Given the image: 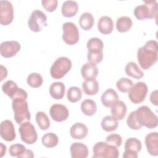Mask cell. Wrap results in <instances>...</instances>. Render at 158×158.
<instances>
[{
    "instance_id": "obj_35",
    "label": "cell",
    "mask_w": 158,
    "mask_h": 158,
    "mask_svg": "<svg viewBox=\"0 0 158 158\" xmlns=\"http://www.w3.org/2000/svg\"><path fill=\"white\" fill-rule=\"evenodd\" d=\"M27 82L30 87L33 88H37L42 85L43 82V78L40 73L36 72H33L28 75L27 78Z\"/></svg>"
},
{
    "instance_id": "obj_28",
    "label": "cell",
    "mask_w": 158,
    "mask_h": 158,
    "mask_svg": "<svg viewBox=\"0 0 158 158\" xmlns=\"http://www.w3.org/2000/svg\"><path fill=\"white\" fill-rule=\"evenodd\" d=\"M132 25V20L128 16H121L117 19L116 29L120 33H125L129 31Z\"/></svg>"
},
{
    "instance_id": "obj_13",
    "label": "cell",
    "mask_w": 158,
    "mask_h": 158,
    "mask_svg": "<svg viewBox=\"0 0 158 158\" xmlns=\"http://www.w3.org/2000/svg\"><path fill=\"white\" fill-rule=\"evenodd\" d=\"M20 44L17 41H6L1 44L0 52L5 58L14 57L20 50Z\"/></svg>"
},
{
    "instance_id": "obj_4",
    "label": "cell",
    "mask_w": 158,
    "mask_h": 158,
    "mask_svg": "<svg viewBox=\"0 0 158 158\" xmlns=\"http://www.w3.org/2000/svg\"><path fill=\"white\" fill-rule=\"evenodd\" d=\"M157 2L155 0L144 1L143 4L138 5L134 9L133 13L135 17L139 20L146 19L155 18L157 14Z\"/></svg>"
},
{
    "instance_id": "obj_20",
    "label": "cell",
    "mask_w": 158,
    "mask_h": 158,
    "mask_svg": "<svg viewBox=\"0 0 158 158\" xmlns=\"http://www.w3.org/2000/svg\"><path fill=\"white\" fill-rule=\"evenodd\" d=\"M118 96L117 92L112 88H109L106 90L101 97L102 105L106 107H111L117 101H118Z\"/></svg>"
},
{
    "instance_id": "obj_41",
    "label": "cell",
    "mask_w": 158,
    "mask_h": 158,
    "mask_svg": "<svg viewBox=\"0 0 158 158\" xmlns=\"http://www.w3.org/2000/svg\"><path fill=\"white\" fill-rule=\"evenodd\" d=\"M127 124L130 128L135 130H139L142 127L136 120L135 111H132L129 114L127 119Z\"/></svg>"
},
{
    "instance_id": "obj_7",
    "label": "cell",
    "mask_w": 158,
    "mask_h": 158,
    "mask_svg": "<svg viewBox=\"0 0 158 158\" xmlns=\"http://www.w3.org/2000/svg\"><path fill=\"white\" fill-rule=\"evenodd\" d=\"M47 25V17L43 11L36 9L31 12L28 20V26L30 30L40 32Z\"/></svg>"
},
{
    "instance_id": "obj_18",
    "label": "cell",
    "mask_w": 158,
    "mask_h": 158,
    "mask_svg": "<svg viewBox=\"0 0 158 158\" xmlns=\"http://www.w3.org/2000/svg\"><path fill=\"white\" fill-rule=\"evenodd\" d=\"M88 133V129L86 125L81 122L74 123L70 129V134L72 138L82 139L85 138Z\"/></svg>"
},
{
    "instance_id": "obj_16",
    "label": "cell",
    "mask_w": 158,
    "mask_h": 158,
    "mask_svg": "<svg viewBox=\"0 0 158 158\" xmlns=\"http://www.w3.org/2000/svg\"><path fill=\"white\" fill-rule=\"evenodd\" d=\"M144 142L148 153L153 156H158V133L157 132L148 133L145 137Z\"/></svg>"
},
{
    "instance_id": "obj_15",
    "label": "cell",
    "mask_w": 158,
    "mask_h": 158,
    "mask_svg": "<svg viewBox=\"0 0 158 158\" xmlns=\"http://www.w3.org/2000/svg\"><path fill=\"white\" fill-rule=\"evenodd\" d=\"M0 135L2 139L8 142L12 141L15 139L16 133L12 121L5 120L1 123Z\"/></svg>"
},
{
    "instance_id": "obj_32",
    "label": "cell",
    "mask_w": 158,
    "mask_h": 158,
    "mask_svg": "<svg viewBox=\"0 0 158 158\" xmlns=\"http://www.w3.org/2000/svg\"><path fill=\"white\" fill-rule=\"evenodd\" d=\"M41 142L44 146L48 148H52L57 145L59 143V138L55 133L49 132L44 134L43 136Z\"/></svg>"
},
{
    "instance_id": "obj_22",
    "label": "cell",
    "mask_w": 158,
    "mask_h": 158,
    "mask_svg": "<svg viewBox=\"0 0 158 158\" xmlns=\"http://www.w3.org/2000/svg\"><path fill=\"white\" fill-rule=\"evenodd\" d=\"M98 68L96 64L87 62L81 68V74L85 80L96 79L98 75Z\"/></svg>"
},
{
    "instance_id": "obj_3",
    "label": "cell",
    "mask_w": 158,
    "mask_h": 158,
    "mask_svg": "<svg viewBox=\"0 0 158 158\" xmlns=\"http://www.w3.org/2000/svg\"><path fill=\"white\" fill-rule=\"evenodd\" d=\"M135 112L136 120L141 126L149 129L157 127L158 123L157 117L148 106H140Z\"/></svg>"
},
{
    "instance_id": "obj_9",
    "label": "cell",
    "mask_w": 158,
    "mask_h": 158,
    "mask_svg": "<svg viewBox=\"0 0 158 158\" xmlns=\"http://www.w3.org/2000/svg\"><path fill=\"white\" fill-rule=\"evenodd\" d=\"M62 40L68 45H74L80 39L79 30L77 25L71 22H67L62 25Z\"/></svg>"
},
{
    "instance_id": "obj_33",
    "label": "cell",
    "mask_w": 158,
    "mask_h": 158,
    "mask_svg": "<svg viewBox=\"0 0 158 158\" xmlns=\"http://www.w3.org/2000/svg\"><path fill=\"white\" fill-rule=\"evenodd\" d=\"M1 88L3 93L12 99L19 88L13 80H7L2 84Z\"/></svg>"
},
{
    "instance_id": "obj_26",
    "label": "cell",
    "mask_w": 158,
    "mask_h": 158,
    "mask_svg": "<svg viewBox=\"0 0 158 158\" xmlns=\"http://www.w3.org/2000/svg\"><path fill=\"white\" fill-rule=\"evenodd\" d=\"M101 125L104 131L110 132L117 130L118 126V122L113 115H106L102 119Z\"/></svg>"
},
{
    "instance_id": "obj_23",
    "label": "cell",
    "mask_w": 158,
    "mask_h": 158,
    "mask_svg": "<svg viewBox=\"0 0 158 158\" xmlns=\"http://www.w3.org/2000/svg\"><path fill=\"white\" fill-rule=\"evenodd\" d=\"M65 86L64 83L59 81V82H54L52 83L49 89V94L51 96L57 100L61 99L64 98L65 95Z\"/></svg>"
},
{
    "instance_id": "obj_5",
    "label": "cell",
    "mask_w": 158,
    "mask_h": 158,
    "mask_svg": "<svg viewBox=\"0 0 158 158\" xmlns=\"http://www.w3.org/2000/svg\"><path fill=\"white\" fill-rule=\"evenodd\" d=\"M71 68L72 62L69 58L64 56L58 57L51 67V76L54 79H60L70 70Z\"/></svg>"
},
{
    "instance_id": "obj_43",
    "label": "cell",
    "mask_w": 158,
    "mask_h": 158,
    "mask_svg": "<svg viewBox=\"0 0 158 158\" xmlns=\"http://www.w3.org/2000/svg\"><path fill=\"white\" fill-rule=\"evenodd\" d=\"M149 98L151 103L154 106H157V89L151 92Z\"/></svg>"
},
{
    "instance_id": "obj_11",
    "label": "cell",
    "mask_w": 158,
    "mask_h": 158,
    "mask_svg": "<svg viewBox=\"0 0 158 158\" xmlns=\"http://www.w3.org/2000/svg\"><path fill=\"white\" fill-rule=\"evenodd\" d=\"M14 19V8L12 3L6 0L0 1V23L2 25H9Z\"/></svg>"
},
{
    "instance_id": "obj_44",
    "label": "cell",
    "mask_w": 158,
    "mask_h": 158,
    "mask_svg": "<svg viewBox=\"0 0 158 158\" xmlns=\"http://www.w3.org/2000/svg\"><path fill=\"white\" fill-rule=\"evenodd\" d=\"M33 152L30 149H26L25 151L19 157V158H33Z\"/></svg>"
},
{
    "instance_id": "obj_39",
    "label": "cell",
    "mask_w": 158,
    "mask_h": 158,
    "mask_svg": "<svg viewBox=\"0 0 158 158\" xmlns=\"http://www.w3.org/2000/svg\"><path fill=\"white\" fill-rule=\"evenodd\" d=\"M26 148L22 144H14L10 146L9 149V154L12 157H17L19 158V157L25 151Z\"/></svg>"
},
{
    "instance_id": "obj_37",
    "label": "cell",
    "mask_w": 158,
    "mask_h": 158,
    "mask_svg": "<svg viewBox=\"0 0 158 158\" xmlns=\"http://www.w3.org/2000/svg\"><path fill=\"white\" fill-rule=\"evenodd\" d=\"M88 51H102L104 48V43L102 41L97 37L90 38L86 43Z\"/></svg>"
},
{
    "instance_id": "obj_17",
    "label": "cell",
    "mask_w": 158,
    "mask_h": 158,
    "mask_svg": "<svg viewBox=\"0 0 158 158\" xmlns=\"http://www.w3.org/2000/svg\"><path fill=\"white\" fill-rule=\"evenodd\" d=\"M70 151L72 158H86L89 154L88 147L85 144L79 142L72 143Z\"/></svg>"
},
{
    "instance_id": "obj_27",
    "label": "cell",
    "mask_w": 158,
    "mask_h": 158,
    "mask_svg": "<svg viewBox=\"0 0 158 158\" xmlns=\"http://www.w3.org/2000/svg\"><path fill=\"white\" fill-rule=\"evenodd\" d=\"M126 74L136 79H141L144 77V73L135 62H129L125 67Z\"/></svg>"
},
{
    "instance_id": "obj_1",
    "label": "cell",
    "mask_w": 158,
    "mask_h": 158,
    "mask_svg": "<svg viewBox=\"0 0 158 158\" xmlns=\"http://www.w3.org/2000/svg\"><path fill=\"white\" fill-rule=\"evenodd\" d=\"M157 42L155 40H149L143 46L138 48L137 60L143 69L148 70L157 62Z\"/></svg>"
},
{
    "instance_id": "obj_45",
    "label": "cell",
    "mask_w": 158,
    "mask_h": 158,
    "mask_svg": "<svg viewBox=\"0 0 158 158\" xmlns=\"http://www.w3.org/2000/svg\"><path fill=\"white\" fill-rule=\"evenodd\" d=\"M1 81H2L7 75V71L5 67H4L2 65H1Z\"/></svg>"
},
{
    "instance_id": "obj_12",
    "label": "cell",
    "mask_w": 158,
    "mask_h": 158,
    "mask_svg": "<svg viewBox=\"0 0 158 158\" xmlns=\"http://www.w3.org/2000/svg\"><path fill=\"white\" fill-rule=\"evenodd\" d=\"M142 144L139 139L130 138L125 143V151L123 154L124 158H137L138 153L141 150Z\"/></svg>"
},
{
    "instance_id": "obj_40",
    "label": "cell",
    "mask_w": 158,
    "mask_h": 158,
    "mask_svg": "<svg viewBox=\"0 0 158 158\" xmlns=\"http://www.w3.org/2000/svg\"><path fill=\"white\" fill-rule=\"evenodd\" d=\"M106 142L109 144L118 148L121 146L122 143V138L120 135L116 134V133H112V134L109 135L106 137Z\"/></svg>"
},
{
    "instance_id": "obj_46",
    "label": "cell",
    "mask_w": 158,
    "mask_h": 158,
    "mask_svg": "<svg viewBox=\"0 0 158 158\" xmlns=\"http://www.w3.org/2000/svg\"><path fill=\"white\" fill-rule=\"evenodd\" d=\"M1 157H3L4 154H6V146L2 144V143H1Z\"/></svg>"
},
{
    "instance_id": "obj_6",
    "label": "cell",
    "mask_w": 158,
    "mask_h": 158,
    "mask_svg": "<svg viewBox=\"0 0 158 158\" xmlns=\"http://www.w3.org/2000/svg\"><path fill=\"white\" fill-rule=\"evenodd\" d=\"M93 151V157L94 158H117L119 156V151L117 147L103 141L96 143Z\"/></svg>"
},
{
    "instance_id": "obj_21",
    "label": "cell",
    "mask_w": 158,
    "mask_h": 158,
    "mask_svg": "<svg viewBox=\"0 0 158 158\" xmlns=\"http://www.w3.org/2000/svg\"><path fill=\"white\" fill-rule=\"evenodd\" d=\"M78 11V4L75 1H65L62 3L61 12L65 17H72L75 16Z\"/></svg>"
},
{
    "instance_id": "obj_31",
    "label": "cell",
    "mask_w": 158,
    "mask_h": 158,
    "mask_svg": "<svg viewBox=\"0 0 158 158\" xmlns=\"http://www.w3.org/2000/svg\"><path fill=\"white\" fill-rule=\"evenodd\" d=\"M36 122L39 128L42 130H46L50 127V120L46 114L43 111H39L35 115Z\"/></svg>"
},
{
    "instance_id": "obj_19",
    "label": "cell",
    "mask_w": 158,
    "mask_h": 158,
    "mask_svg": "<svg viewBox=\"0 0 158 158\" xmlns=\"http://www.w3.org/2000/svg\"><path fill=\"white\" fill-rule=\"evenodd\" d=\"M98 29L101 33L104 35L111 33L114 29L112 19L107 15L101 17L98 22Z\"/></svg>"
},
{
    "instance_id": "obj_10",
    "label": "cell",
    "mask_w": 158,
    "mask_h": 158,
    "mask_svg": "<svg viewBox=\"0 0 158 158\" xmlns=\"http://www.w3.org/2000/svg\"><path fill=\"white\" fill-rule=\"evenodd\" d=\"M19 131L21 139L27 144H34L38 139V134L34 125L30 122H25L20 124Z\"/></svg>"
},
{
    "instance_id": "obj_14",
    "label": "cell",
    "mask_w": 158,
    "mask_h": 158,
    "mask_svg": "<svg viewBox=\"0 0 158 158\" xmlns=\"http://www.w3.org/2000/svg\"><path fill=\"white\" fill-rule=\"evenodd\" d=\"M49 114L53 120L57 122H61L68 118L69 111L65 106L56 103L51 106Z\"/></svg>"
},
{
    "instance_id": "obj_34",
    "label": "cell",
    "mask_w": 158,
    "mask_h": 158,
    "mask_svg": "<svg viewBox=\"0 0 158 158\" xmlns=\"http://www.w3.org/2000/svg\"><path fill=\"white\" fill-rule=\"evenodd\" d=\"M82 96L81 89L77 86H71L67 91V98L70 102H77L79 101Z\"/></svg>"
},
{
    "instance_id": "obj_8",
    "label": "cell",
    "mask_w": 158,
    "mask_h": 158,
    "mask_svg": "<svg viewBox=\"0 0 158 158\" xmlns=\"http://www.w3.org/2000/svg\"><path fill=\"white\" fill-rule=\"evenodd\" d=\"M148 92L147 85L144 82L138 81L133 85L128 91V98L132 103L139 104L144 101Z\"/></svg>"
},
{
    "instance_id": "obj_36",
    "label": "cell",
    "mask_w": 158,
    "mask_h": 158,
    "mask_svg": "<svg viewBox=\"0 0 158 158\" xmlns=\"http://www.w3.org/2000/svg\"><path fill=\"white\" fill-rule=\"evenodd\" d=\"M133 85L131 80L128 78H120L116 83V86L118 91L122 93H127L130 91Z\"/></svg>"
},
{
    "instance_id": "obj_2",
    "label": "cell",
    "mask_w": 158,
    "mask_h": 158,
    "mask_svg": "<svg viewBox=\"0 0 158 158\" xmlns=\"http://www.w3.org/2000/svg\"><path fill=\"white\" fill-rule=\"evenodd\" d=\"M24 98H17L12 100V108L14 111V118L19 125L29 122L31 114L28 109V104Z\"/></svg>"
},
{
    "instance_id": "obj_30",
    "label": "cell",
    "mask_w": 158,
    "mask_h": 158,
    "mask_svg": "<svg viewBox=\"0 0 158 158\" xmlns=\"http://www.w3.org/2000/svg\"><path fill=\"white\" fill-rule=\"evenodd\" d=\"M94 23L93 15L88 12L81 14L79 19V24L80 27L84 30H89L92 28Z\"/></svg>"
},
{
    "instance_id": "obj_25",
    "label": "cell",
    "mask_w": 158,
    "mask_h": 158,
    "mask_svg": "<svg viewBox=\"0 0 158 158\" xmlns=\"http://www.w3.org/2000/svg\"><path fill=\"white\" fill-rule=\"evenodd\" d=\"M82 89L86 95L93 96L98 93L99 85L96 79L85 80L82 83Z\"/></svg>"
},
{
    "instance_id": "obj_38",
    "label": "cell",
    "mask_w": 158,
    "mask_h": 158,
    "mask_svg": "<svg viewBox=\"0 0 158 158\" xmlns=\"http://www.w3.org/2000/svg\"><path fill=\"white\" fill-rule=\"evenodd\" d=\"M103 59L102 51H88L87 60L88 62L98 64L100 63Z\"/></svg>"
},
{
    "instance_id": "obj_24",
    "label": "cell",
    "mask_w": 158,
    "mask_h": 158,
    "mask_svg": "<svg viewBox=\"0 0 158 158\" xmlns=\"http://www.w3.org/2000/svg\"><path fill=\"white\" fill-rule=\"evenodd\" d=\"M127 111V107L125 102L122 101H117L112 107L110 112L112 115L115 117L117 120H122L125 117Z\"/></svg>"
},
{
    "instance_id": "obj_42",
    "label": "cell",
    "mask_w": 158,
    "mask_h": 158,
    "mask_svg": "<svg viewBox=\"0 0 158 158\" xmlns=\"http://www.w3.org/2000/svg\"><path fill=\"white\" fill-rule=\"evenodd\" d=\"M58 1L57 0H42L41 4L44 9L49 12L54 11L57 7Z\"/></svg>"
},
{
    "instance_id": "obj_29",
    "label": "cell",
    "mask_w": 158,
    "mask_h": 158,
    "mask_svg": "<svg viewBox=\"0 0 158 158\" xmlns=\"http://www.w3.org/2000/svg\"><path fill=\"white\" fill-rule=\"evenodd\" d=\"M80 107L82 112L87 116H93L97 111L96 103L93 99H85L81 103Z\"/></svg>"
}]
</instances>
